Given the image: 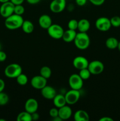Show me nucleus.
Masks as SVG:
<instances>
[{"instance_id":"f257e3e1","label":"nucleus","mask_w":120,"mask_h":121,"mask_svg":"<svg viewBox=\"0 0 120 121\" xmlns=\"http://www.w3.org/2000/svg\"><path fill=\"white\" fill-rule=\"evenodd\" d=\"M24 19L21 15L13 14L8 17L6 18L5 20V26L9 30H16L21 28L24 22Z\"/></svg>"},{"instance_id":"f03ea898","label":"nucleus","mask_w":120,"mask_h":121,"mask_svg":"<svg viewBox=\"0 0 120 121\" xmlns=\"http://www.w3.org/2000/svg\"><path fill=\"white\" fill-rule=\"evenodd\" d=\"M75 46L80 50H85L90 44V39L87 33L79 32L74 40Z\"/></svg>"},{"instance_id":"7ed1b4c3","label":"nucleus","mask_w":120,"mask_h":121,"mask_svg":"<svg viewBox=\"0 0 120 121\" xmlns=\"http://www.w3.org/2000/svg\"><path fill=\"white\" fill-rule=\"evenodd\" d=\"M22 73L21 66L17 63H12L8 65L4 70V74L8 78H16Z\"/></svg>"},{"instance_id":"20e7f679","label":"nucleus","mask_w":120,"mask_h":121,"mask_svg":"<svg viewBox=\"0 0 120 121\" xmlns=\"http://www.w3.org/2000/svg\"><path fill=\"white\" fill-rule=\"evenodd\" d=\"M47 32L49 36L54 39L58 40L62 39L63 35L64 30L63 28L58 24H52L47 29Z\"/></svg>"},{"instance_id":"39448f33","label":"nucleus","mask_w":120,"mask_h":121,"mask_svg":"<svg viewBox=\"0 0 120 121\" xmlns=\"http://www.w3.org/2000/svg\"><path fill=\"white\" fill-rule=\"evenodd\" d=\"M95 27L96 29L101 31H107L111 28V24L110 19L108 18L105 17H101L98 18L95 21Z\"/></svg>"},{"instance_id":"423d86ee","label":"nucleus","mask_w":120,"mask_h":121,"mask_svg":"<svg viewBox=\"0 0 120 121\" xmlns=\"http://www.w3.org/2000/svg\"><path fill=\"white\" fill-rule=\"evenodd\" d=\"M84 80L78 74H72L69 76L68 83L72 89L80 91L84 85Z\"/></svg>"},{"instance_id":"0eeeda50","label":"nucleus","mask_w":120,"mask_h":121,"mask_svg":"<svg viewBox=\"0 0 120 121\" xmlns=\"http://www.w3.org/2000/svg\"><path fill=\"white\" fill-rule=\"evenodd\" d=\"M88 70L91 74L98 75L102 73L104 70V65L103 63L99 60H93L89 63L88 66Z\"/></svg>"},{"instance_id":"6e6552de","label":"nucleus","mask_w":120,"mask_h":121,"mask_svg":"<svg viewBox=\"0 0 120 121\" xmlns=\"http://www.w3.org/2000/svg\"><path fill=\"white\" fill-rule=\"evenodd\" d=\"M14 7L15 5L10 1L2 3L0 7V15L5 18L8 17L14 14Z\"/></svg>"},{"instance_id":"1a4fd4ad","label":"nucleus","mask_w":120,"mask_h":121,"mask_svg":"<svg viewBox=\"0 0 120 121\" xmlns=\"http://www.w3.org/2000/svg\"><path fill=\"white\" fill-rule=\"evenodd\" d=\"M67 104L68 105H74L78 102L80 98V91L75 89H71L68 91L65 95Z\"/></svg>"},{"instance_id":"9d476101","label":"nucleus","mask_w":120,"mask_h":121,"mask_svg":"<svg viewBox=\"0 0 120 121\" xmlns=\"http://www.w3.org/2000/svg\"><path fill=\"white\" fill-rule=\"evenodd\" d=\"M65 7L66 0H52L49 5L50 10L56 14L63 11Z\"/></svg>"},{"instance_id":"9b49d317","label":"nucleus","mask_w":120,"mask_h":121,"mask_svg":"<svg viewBox=\"0 0 120 121\" xmlns=\"http://www.w3.org/2000/svg\"><path fill=\"white\" fill-rule=\"evenodd\" d=\"M47 79L43 78L41 75L35 76L32 78L31 80V85L32 87L35 89L41 90L47 85Z\"/></svg>"},{"instance_id":"f8f14e48","label":"nucleus","mask_w":120,"mask_h":121,"mask_svg":"<svg viewBox=\"0 0 120 121\" xmlns=\"http://www.w3.org/2000/svg\"><path fill=\"white\" fill-rule=\"evenodd\" d=\"M72 65L75 69L80 70L83 69L88 68L89 61L85 57L80 56L74 58L72 61Z\"/></svg>"},{"instance_id":"ddd939ff","label":"nucleus","mask_w":120,"mask_h":121,"mask_svg":"<svg viewBox=\"0 0 120 121\" xmlns=\"http://www.w3.org/2000/svg\"><path fill=\"white\" fill-rule=\"evenodd\" d=\"M38 102L34 98H29L25 103V111L29 112L31 114L37 112L38 109Z\"/></svg>"},{"instance_id":"4468645a","label":"nucleus","mask_w":120,"mask_h":121,"mask_svg":"<svg viewBox=\"0 0 120 121\" xmlns=\"http://www.w3.org/2000/svg\"><path fill=\"white\" fill-rule=\"evenodd\" d=\"M41 93L45 99L48 100H52L56 95V92L55 89L52 86L47 85L41 89Z\"/></svg>"},{"instance_id":"2eb2a0df","label":"nucleus","mask_w":120,"mask_h":121,"mask_svg":"<svg viewBox=\"0 0 120 121\" xmlns=\"http://www.w3.org/2000/svg\"><path fill=\"white\" fill-rule=\"evenodd\" d=\"M72 111L69 106L64 105L62 107L58 108V117L64 120H67L71 117Z\"/></svg>"},{"instance_id":"dca6fc26","label":"nucleus","mask_w":120,"mask_h":121,"mask_svg":"<svg viewBox=\"0 0 120 121\" xmlns=\"http://www.w3.org/2000/svg\"><path fill=\"white\" fill-rule=\"evenodd\" d=\"M38 23L41 28L47 30L52 24V21L50 16L47 14H43L39 18Z\"/></svg>"},{"instance_id":"f3484780","label":"nucleus","mask_w":120,"mask_h":121,"mask_svg":"<svg viewBox=\"0 0 120 121\" xmlns=\"http://www.w3.org/2000/svg\"><path fill=\"white\" fill-rule=\"evenodd\" d=\"M77 33L75 30L68 29L64 31L62 39L66 43H71L74 41Z\"/></svg>"},{"instance_id":"a211bd4d","label":"nucleus","mask_w":120,"mask_h":121,"mask_svg":"<svg viewBox=\"0 0 120 121\" xmlns=\"http://www.w3.org/2000/svg\"><path fill=\"white\" fill-rule=\"evenodd\" d=\"M74 119L75 121H89V116L85 111L78 110L74 113Z\"/></svg>"},{"instance_id":"6ab92c4d","label":"nucleus","mask_w":120,"mask_h":121,"mask_svg":"<svg viewBox=\"0 0 120 121\" xmlns=\"http://www.w3.org/2000/svg\"><path fill=\"white\" fill-rule=\"evenodd\" d=\"M91 27V24L89 21L87 19H81L78 21V28L79 32L82 33H87Z\"/></svg>"},{"instance_id":"aec40b11","label":"nucleus","mask_w":120,"mask_h":121,"mask_svg":"<svg viewBox=\"0 0 120 121\" xmlns=\"http://www.w3.org/2000/svg\"><path fill=\"white\" fill-rule=\"evenodd\" d=\"M52 100L54 106L57 108L62 107V106H64L67 104L65 96L62 95L61 94L56 95Z\"/></svg>"},{"instance_id":"412c9836","label":"nucleus","mask_w":120,"mask_h":121,"mask_svg":"<svg viewBox=\"0 0 120 121\" xmlns=\"http://www.w3.org/2000/svg\"><path fill=\"white\" fill-rule=\"evenodd\" d=\"M22 30L26 34H31L33 32L34 29V26L32 22L29 20H24L22 25Z\"/></svg>"},{"instance_id":"4be33fe9","label":"nucleus","mask_w":120,"mask_h":121,"mask_svg":"<svg viewBox=\"0 0 120 121\" xmlns=\"http://www.w3.org/2000/svg\"><path fill=\"white\" fill-rule=\"evenodd\" d=\"M119 41L116 38L111 37L107 39L105 41V46L109 49H115L118 46Z\"/></svg>"},{"instance_id":"5701e85b","label":"nucleus","mask_w":120,"mask_h":121,"mask_svg":"<svg viewBox=\"0 0 120 121\" xmlns=\"http://www.w3.org/2000/svg\"><path fill=\"white\" fill-rule=\"evenodd\" d=\"M17 121H31L32 117L31 114L29 112L25 111L24 112H22L18 115L16 117Z\"/></svg>"},{"instance_id":"b1692460","label":"nucleus","mask_w":120,"mask_h":121,"mask_svg":"<svg viewBox=\"0 0 120 121\" xmlns=\"http://www.w3.org/2000/svg\"><path fill=\"white\" fill-rule=\"evenodd\" d=\"M52 71L51 69L48 66H43L41 68L40 70V74L43 78L48 79L51 76Z\"/></svg>"},{"instance_id":"393cba45","label":"nucleus","mask_w":120,"mask_h":121,"mask_svg":"<svg viewBox=\"0 0 120 121\" xmlns=\"http://www.w3.org/2000/svg\"><path fill=\"white\" fill-rule=\"evenodd\" d=\"M16 82H17L18 84L21 86H25L27 84L28 81V77L26 74H23V73H21L17 78H16Z\"/></svg>"},{"instance_id":"a878e982","label":"nucleus","mask_w":120,"mask_h":121,"mask_svg":"<svg viewBox=\"0 0 120 121\" xmlns=\"http://www.w3.org/2000/svg\"><path fill=\"white\" fill-rule=\"evenodd\" d=\"M78 74L80 75V76L82 78V80H86L90 78V76L91 74L90 72H89V70H88V69L85 68L80 70V73H79Z\"/></svg>"},{"instance_id":"bb28decb","label":"nucleus","mask_w":120,"mask_h":121,"mask_svg":"<svg viewBox=\"0 0 120 121\" xmlns=\"http://www.w3.org/2000/svg\"><path fill=\"white\" fill-rule=\"evenodd\" d=\"M9 102V96L7 93L3 92H0V106L7 105Z\"/></svg>"},{"instance_id":"cd10ccee","label":"nucleus","mask_w":120,"mask_h":121,"mask_svg":"<svg viewBox=\"0 0 120 121\" xmlns=\"http://www.w3.org/2000/svg\"><path fill=\"white\" fill-rule=\"evenodd\" d=\"M25 13V8L22 4L16 5L14 7V13L19 15H22Z\"/></svg>"},{"instance_id":"c85d7f7f","label":"nucleus","mask_w":120,"mask_h":121,"mask_svg":"<svg viewBox=\"0 0 120 121\" xmlns=\"http://www.w3.org/2000/svg\"><path fill=\"white\" fill-rule=\"evenodd\" d=\"M111 26L114 27H120V17L114 16L110 19Z\"/></svg>"},{"instance_id":"c756f323","label":"nucleus","mask_w":120,"mask_h":121,"mask_svg":"<svg viewBox=\"0 0 120 121\" xmlns=\"http://www.w3.org/2000/svg\"><path fill=\"white\" fill-rule=\"evenodd\" d=\"M78 21L75 20V19H72V20H69L68 23V29L76 30L78 28Z\"/></svg>"},{"instance_id":"7c9ffc66","label":"nucleus","mask_w":120,"mask_h":121,"mask_svg":"<svg viewBox=\"0 0 120 121\" xmlns=\"http://www.w3.org/2000/svg\"><path fill=\"white\" fill-rule=\"evenodd\" d=\"M49 114L52 118L58 117V109L57 108H52L49 110Z\"/></svg>"},{"instance_id":"2f4dec72","label":"nucleus","mask_w":120,"mask_h":121,"mask_svg":"<svg viewBox=\"0 0 120 121\" xmlns=\"http://www.w3.org/2000/svg\"><path fill=\"white\" fill-rule=\"evenodd\" d=\"M92 4L95 6H100L104 3L105 0H88Z\"/></svg>"},{"instance_id":"473e14b6","label":"nucleus","mask_w":120,"mask_h":121,"mask_svg":"<svg viewBox=\"0 0 120 121\" xmlns=\"http://www.w3.org/2000/svg\"><path fill=\"white\" fill-rule=\"evenodd\" d=\"M7 57V54L1 50H0V62H3V61H5Z\"/></svg>"},{"instance_id":"72a5a7b5","label":"nucleus","mask_w":120,"mask_h":121,"mask_svg":"<svg viewBox=\"0 0 120 121\" xmlns=\"http://www.w3.org/2000/svg\"><path fill=\"white\" fill-rule=\"evenodd\" d=\"M87 2V0H75V3L78 6L82 7L85 5Z\"/></svg>"},{"instance_id":"f704fd0d","label":"nucleus","mask_w":120,"mask_h":121,"mask_svg":"<svg viewBox=\"0 0 120 121\" xmlns=\"http://www.w3.org/2000/svg\"><path fill=\"white\" fill-rule=\"evenodd\" d=\"M32 121H37L40 118V115L36 112L31 113Z\"/></svg>"},{"instance_id":"c9c22d12","label":"nucleus","mask_w":120,"mask_h":121,"mask_svg":"<svg viewBox=\"0 0 120 121\" xmlns=\"http://www.w3.org/2000/svg\"><path fill=\"white\" fill-rule=\"evenodd\" d=\"M5 82L4 81V80H2V79L0 78V92H3V91L5 89Z\"/></svg>"},{"instance_id":"e433bc0d","label":"nucleus","mask_w":120,"mask_h":121,"mask_svg":"<svg viewBox=\"0 0 120 121\" xmlns=\"http://www.w3.org/2000/svg\"><path fill=\"white\" fill-rule=\"evenodd\" d=\"M24 1L25 0H10L11 2H12L15 5H16L22 4V3H23Z\"/></svg>"},{"instance_id":"4c0bfd02","label":"nucleus","mask_w":120,"mask_h":121,"mask_svg":"<svg viewBox=\"0 0 120 121\" xmlns=\"http://www.w3.org/2000/svg\"><path fill=\"white\" fill-rule=\"evenodd\" d=\"M27 2H28V4L31 5H35L37 4L39 2L41 1V0H26Z\"/></svg>"},{"instance_id":"58836bf2","label":"nucleus","mask_w":120,"mask_h":121,"mask_svg":"<svg viewBox=\"0 0 120 121\" xmlns=\"http://www.w3.org/2000/svg\"><path fill=\"white\" fill-rule=\"evenodd\" d=\"M100 121H113V119L108 117H104L100 119Z\"/></svg>"},{"instance_id":"ea45409f","label":"nucleus","mask_w":120,"mask_h":121,"mask_svg":"<svg viewBox=\"0 0 120 121\" xmlns=\"http://www.w3.org/2000/svg\"><path fill=\"white\" fill-rule=\"evenodd\" d=\"M52 120L54 121H62V120L59 117H56L55 118H52Z\"/></svg>"},{"instance_id":"a19ab883","label":"nucleus","mask_w":120,"mask_h":121,"mask_svg":"<svg viewBox=\"0 0 120 121\" xmlns=\"http://www.w3.org/2000/svg\"><path fill=\"white\" fill-rule=\"evenodd\" d=\"M10 0H0V2L1 3H4V2H8V1H9Z\"/></svg>"},{"instance_id":"79ce46f5","label":"nucleus","mask_w":120,"mask_h":121,"mask_svg":"<svg viewBox=\"0 0 120 121\" xmlns=\"http://www.w3.org/2000/svg\"><path fill=\"white\" fill-rule=\"evenodd\" d=\"M118 48L119 51L120 52V41H119V43H118Z\"/></svg>"},{"instance_id":"37998d69","label":"nucleus","mask_w":120,"mask_h":121,"mask_svg":"<svg viewBox=\"0 0 120 121\" xmlns=\"http://www.w3.org/2000/svg\"><path fill=\"white\" fill-rule=\"evenodd\" d=\"M1 48H2V47H1V43H0V50H1Z\"/></svg>"}]
</instances>
